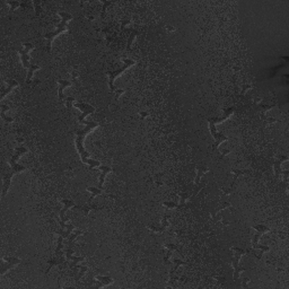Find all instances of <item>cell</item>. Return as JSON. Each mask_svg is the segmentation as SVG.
Returning <instances> with one entry per match:
<instances>
[{"instance_id":"cell-1","label":"cell","mask_w":289,"mask_h":289,"mask_svg":"<svg viewBox=\"0 0 289 289\" xmlns=\"http://www.w3.org/2000/svg\"><path fill=\"white\" fill-rule=\"evenodd\" d=\"M26 152H27V148L23 147V146H19V147L16 148L15 154H14V155L11 156V158H10L9 164L11 167H10V169L8 171V172L5 173V174L2 175V193H1L2 198H5V195L7 194V192L9 191L13 176H14L15 174L24 172V171L26 169L25 166H23V165H20V164H17V160H18L24 154H26Z\"/></svg>"},{"instance_id":"cell-2","label":"cell","mask_w":289,"mask_h":289,"mask_svg":"<svg viewBox=\"0 0 289 289\" xmlns=\"http://www.w3.org/2000/svg\"><path fill=\"white\" fill-rule=\"evenodd\" d=\"M97 127H98V123H97V122L91 121V123L89 124V126H87L86 128H84V129H81V130H79V131H77L76 148H77V150H78V152H79V155H80V158H81V160H82V163H85V164L88 165L91 168L100 167L101 164H100L98 160H95V159L89 158L91 154H89L88 152H86V149H85V147H84V139H85L87 133H89L91 130H94V129Z\"/></svg>"},{"instance_id":"cell-3","label":"cell","mask_w":289,"mask_h":289,"mask_svg":"<svg viewBox=\"0 0 289 289\" xmlns=\"http://www.w3.org/2000/svg\"><path fill=\"white\" fill-rule=\"evenodd\" d=\"M230 252L233 253V256H232V259H230V261H232V265H233V269H234L233 280L235 281V282H237V281L239 280V274H241V272L245 271V268H244V267H241L239 260H241V258H242L243 255H245V254L247 253V251H245V250H243V249H239V247H232V249H230Z\"/></svg>"},{"instance_id":"cell-4","label":"cell","mask_w":289,"mask_h":289,"mask_svg":"<svg viewBox=\"0 0 289 289\" xmlns=\"http://www.w3.org/2000/svg\"><path fill=\"white\" fill-rule=\"evenodd\" d=\"M123 62H124V66H122L119 70L115 71H108L107 72V76H108V87H110V91H115V86H114V81L117 79V77L122 75L126 70H128L130 67H132L133 65H136V62L131 59H123Z\"/></svg>"},{"instance_id":"cell-5","label":"cell","mask_w":289,"mask_h":289,"mask_svg":"<svg viewBox=\"0 0 289 289\" xmlns=\"http://www.w3.org/2000/svg\"><path fill=\"white\" fill-rule=\"evenodd\" d=\"M208 123H209V129H210V133H211V136H212L213 139H215V143H213V146H212V149H213V152H215V150L220 146V143L224 141H227L228 138L226 137V136H224L223 133H220L219 131H217V127H216V124L212 122L211 117L208 119Z\"/></svg>"},{"instance_id":"cell-6","label":"cell","mask_w":289,"mask_h":289,"mask_svg":"<svg viewBox=\"0 0 289 289\" xmlns=\"http://www.w3.org/2000/svg\"><path fill=\"white\" fill-rule=\"evenodd\" d=\"M20 262L22 261L18 258H15V256H5L4 259L0 261V265H1L0 276H4L8 270L11 269L15 265H17V264H19Z\"/></svg>"},{"instance_id":"cell-7","label":"cell","mask_w":289,"mask_h":289,"mask_svg":"<svg viewBox=\"0 0 289 289\" xmlns=\"http://www.w3.org/2000/svg\"><path fill=\"white\" fill-rule=\"evenodd\" d=\"M74 106L77 107V108H79L80 111H82L81 115H79V117H78V121L80 122V123H84V121H85V117H86L87 115H89V114H91V113H94V112H95V107L91 106V105H89V104H86V103L75 102V103H74Z\"/></svg>"},{"instance_id":"cell-8","label":"cell","mask_w":289,"mask_h":289,"mask_svg":"<svg viewBox=\"0 0 289 289\" xmlns=\"http://www.w3.org/2000/svg\"><path fill=\"white\" fill-rule=\"evenodd\" d=\"M68 30H69V26H67V27H59V26H58L56 30L46 33L45 35H44V37L48 40V45H46V51H48V52H50L51 51V46H52V42H53V40H54L59 34L63 33V32H67Z\"/></svg>"},{"instance_id":"cell-9","label":"cell","mask_w":289,"mask_h":289,"mask_svg":"<svg viewBox=\"0 0 289 289\" xmlns=\"http://www.w3.org/2000/svg\"><path fill=\"white\" fill-rule=\"evenodd\" d=\"M68 261H67L66 256H56V255H54V258L53 259L49 260L46 263H48V268H46L45 270V274H48L49 272H50V270L53 268V267H56V265H59L60 268H62V265L65 263H67Z\"/></svg>"},{"instance_id":"cell-10","label":"cell","mask_w":289,"mask_h":289,"mask_svg":"<svg viewBox=\"0 0 289 289\" xmlns=\"http://www.w3.org/2000/svg\"><path fill=\"white\" fill-rule=\"evenodd\" d=\"M18 53H19L20 60H22V63H23L24 68H26L28 70L30 67L33 66V63H30V56L28 54V52H26L23 48H20V49H18Z\"/></svg>"},{"instance_id":"cell-11","label":"cell","mask_w":289,"mask_h":289,"mask_svg":"<svg viewBox=\"0 0 289 289\" xmlns=\"http://www.w3.org/2000/svg\"><path fill=\"white\" fill-rule=\"evenodd\" d=\"M100 171H101V174H100V181H98V188L103 189V185H104V182H105V178L108 173L112 171V168L110 166H105V165H101L100 167H97Z\"/></svg>"},{"instance_id":"cell-12","label":"cell","mask_w":289,"mask_h":289,"mask_svg":"<svg viewBox=\"0 0 289 289\" xmlns=\"http://www.w3.org/2000/svg\"><path fill=\"white\" fill-rule=\"evenodd\" d=\"M210 215H211V217H212L213 223L221 221V224H223L224 226H228V225H230V223H229L228 220H226V219H225V217H224V215L221 212H219V211H215L213 209H211V210H210Z\"/></svg>"},{"instance_id":"cell-13","label":"cell","mask_w":289,"mask_h":289,"mask_svg":"<svg viewBox=\"0 0 289 289\" xmlns=\"http://www.w3.org/2000/svg\"><path fill=\"white\" fill-rule=\"evenodd\" d=\"M75 230V226L72 225V224H67V227L65 229L63 228H59L56 230V234H58V235H60V236H62L65 239H67L68 237H69V235H70L72 232Z\"/></svg>"},{"instance_id":"cell-14","label":"cell","mask_w":289,"mask_h":289,"mask_svg":"<svg viewBox=\"0 0 289 289\" xmlns=\"http://www.w3.org/2000/svg\"><path fill=\"white\" fill-rule=\"evenodd\" d=\"M208 172H209V167L203 166V165H199L198 167H197V175H195V178H194V184L195 185H199L201 183L202 176Z\"/></svg>"},{"instance_id":"cell-15","label":"cell","mask_w":289,"mask_h":289,"mask_svg":"<svg viewBox=\"0 0 289 289\" xmlns=\"http://www.w3.org/2000/svg\"><path fill=\"white\" fill-rule=\"evenodd\" d=\"M58 84H59L58 95H59V100H60V102H62V101H63V91H65V88L71 86V82H70V81H68V80L59 79V80H58Z\"/></svg>"},{"instance_id":"cell-16","label":"cell","mask_w":289,"mask_h":289,"mask_svg":"<svg viewBox=\"0 0 289 289\" xmlns=\"http://www.w3.org/2000/svg\"><path fill=\"white\" fill-rule=\"evenodd\" d=\"M173 269L171 270V272H169V277H173V276H176V271H178V269L181 267V265H186L188 264V262H185V261H183V260H180V259H174L173 260Z\"/></svg>"},{"instance_id":"cell-17","label":"cell","mask_w":289,"mask_h":289,"mask_svg":"<svg viewBox=\"0 0 289 289\" xmlns=\"http://www.w3.org/2000/svg\"><path fill=\"white\" fill-rule=\"evenodd\" d=\"M18 85H19V84H18V81L14 80V79H13V80L8 81V87L1 91V98H5L6 95H7L8 93H10V91H13L15 87H18Z\"/></svg>"},{"instance_id":"cell-18","label":"cell","mask_w":289,"mask_h":289,"mask_svg":"<svg viewBox=\"0 0 289 289\" xmlns=\"http://www.w3.org/2000/svg\"><path fill=\"white\" fill-rule=\"evenodd\" d=\"M282 160H280L279 158L278 159H276L273 162V169H274V176H276V180H278V178L281 176V164H282Z\"/></svg>"},{"instance_id":"cell-19","label":"cell","mask_w":289,"mask_h":289,"mask_svg":"<svg viewBox=\"0 0 289 289\" xmlns=\"http://www.w3.org/2000/svg\"><path fill=\"white\" fill-rule=\"evenodd\" d=\"M81 234H82V230H81V229L74 230V232H72V233L69 235V237L67 238V245H68V246H71V245H72V243H74V242L77 239V237H78L79 235H81Z\"/></svg>"},{"instance_id":"cell-20","label":"cell","mask_w":289,"mask_h":289,"mask_svg":"<svg viewBox=\"0 0 289 289\" xmlns=\"http://www.w3.org/2000/svg\"><path fill=\"white\" fill-rule=\"evenodd\" d=\"M40 68L41 67L39 66V65H33V66L30 67V69L27 70V76H26V82H27V84L32 82V78H33L34 72H35L36 70H40Z\"/></svg>"},{"instance_id":"cell-21","label":"cell","mask_w":289,"mask_h":289,"mask_svg":"<svg viewBox=\"0 0 289 289\" xmlns=\"http://www.w3.org/2000/svg\"><path fill=\"white\" fill-rule=\"evenodd\" d=\"M7 111H9V106L8 105H5V104H1V111H0L1 117L7 122H14V117H10L6 115V112Z\"/></svg>"},{"instance_id":"cell-22","label":"cell","mask_w":289,"mask_h":289,"mask_svg":"<svg viewBox=\"0 0 289 289\" xmlns=\"http://www.w3.org/2000/svg\"><path fill=\"white\" fill-rule=\"evenodd\" d=\"M190 199V194L188 192H182L180 193V204L178 208H183L186 206V201Z\"/></svg>"},{"instance_id":"cell-23","label":"cell","mask_w":289,"mask_h":289,"mask_svg":"<svg viewBox=\"0 0 289 289\" xmlns=\"http://www.w3.org/2000/svg\"><path fill=\"white\" fill-rule=\"evenodd\" d=\"M75 208H78V209H80L81 211L84 212V215L85 216H88V213L91 212V210H98V208H97L96 206H76Z\"/></svg>"},{"instance_id":"cell-24","label":"cell","mask_w":289,"mask_h":289,"mask_svg":"<svg viewBox=\"0 0 289 289\" xmlns=\"http://www.w3.org/2000/svg\"><path fill=\"white\" fill-rule=\"evenodd\" d=\"M96 279L102 281L105 286L113 284V279H112V277H110V276H101V274H98V276H96Z\"/></svg>"},{"instance_id":"cell-25","label":"cell","mask_w":289,"mask_h":289,"mask_svg":"<svg viewBox=\"0 0 289 289\" xmlns=\"http://www.w3.org/2000/svg\"><path fill=\"white\" fill-rule=\"evenodd\" d=\"M232 173L234 174V181H236L238 176H241V175H245V174H250L251 171H249V169H244V171L243 169H233Z\"/></svg>"},{"instance_id":"cell-26","label":"cell","mask_w":289,"mask_h":289,"mask_svg":"<svg viewBox=\"0 0 289 289\" xmlns=\"http://www.w3.org/2000/svg\"><path fill=\"white\" fill-rule=\"evenodd\" d=\"M138 35H139V32H138V30H132L131 34H130V36H129V39H128V49H131L132 43H133L134 39H136Z\"/></svg>"},{"instance_id":"cell-27","label":"cell","mask_w":289,"mask_h":289,"mask_svg":"<svg viewBox=\"0 0 289 289\" xmlns=\"http://www.w3.org/2000/svg\"><path fill=\"white\" fill-rule=\"evenodd\" d=\"M253 228L256 230V232H259V233H261L262 235L265 233H269L270 232V228L269 227H267V226H264V225H254Z\"/></svg>"},{"instance_id":"cell-28","label":"cell","mask_w":289,"mask_h":289,"mask_svg":"<svg viewBox=\"0 0 289 289\" xmlns=\"http://www.w3.org/2000/svg\"><path fill=\"white\" fill-rule=\"evenodd\" d=\"M252 246H253V250H260V251H262L263 253H265V252H269L270 251V247L268 246V245H264V244H252Z\"/></svg>"},{"instance_id":"cell-29","label":"cell","mask_w":289,"mask_h":289,"mask_svg":"<svg viewBox=\"0 0 289 289\" xmlns=\"http://www.w3.org/2000/svg\"><path fill=\"white\" fill-rule=\"evenodd\" d=\"M87 191L88 192L91 193V199L95 198L96 195H98V194H101L102 193V189H100L98 186H89V188H87Z\"/></svg>"},{"instance_id":"cell-30","label":"cell","mask_w":289,"mask_h":289,"mask_svg":"<svg viewBox=\"0 0 289 289\" xmlns=\"http://www.w3.org/2000/svg\"><path fill=\"white\" fill-rule=\"evenodd\" d=\"M87 271H88V268H87L86 265H81L79 272H78V273L75 276V280H76V281H79L81 277H84V276H85V273H86Z\"/></svg>"},{"instance_id":"cell-31","label":"cell","mask_w":289,"mask_h":289,"mask_svg":"<svg viewBox=\"0 0 289 289\" xmlns=\"http://www.w3.org/2000/svg\"><path fill=\"white\" fill-rule=\"evenodd\" d=\"M147 228L152 230V232H155V233H163L166 229L165 227H163V226H154V225H148Z\"/></svg>"},{"instance_id":"cell-32","label":"cell","mask_w":289,"mask_h":289,"mask_svg":"<svg viewBox=\"0 0 289 289\" xmlns=\"http://www.w3.org/2000/svg\"><path fill=\"white\" fill-rule=\"evenodd\" d=\"M41 5H42V2H41L40 0H35V1H33V6H34V9H35L36 16H39L41 14V10H42V8H41Z\"/></svg>"},{"instance_id":"cell-33","label":"cell","mask_w":289,"mask_h":289,"mask_svg":"<svg viewBox=\"0 0 289 289\" xmlns=\"http://www.w3.org/2000/svg\"><path fill=\"white\" fill-rule=\"evenodd\" d=\"M164 207H166L167 209H176L178 207V204L174 201H164L163 202Z\"/></svg>"},{"instance_id":"cell-34","label":"cell","mask_w":289,"mask_h":289,"mask_svg":"<svg viewBox=\"0 0 289 289\" xmlns=\"http://www.w3.org/2000/svg\"><path fill=\"white\" fill-rule=\"evenodd\" d=\"M58 14H59V16L61 17V19L68 20V22L72 19V15H70L69 13H66V11H59Z\"/></svg>"},{"instance_id":"cell-35","label":"cell","mask_w":289,"mask_h":289,"mask_svg":"<svg viewBox=\"0 0 289 289\" xmlns=\"http://www.w3.org/2000/svg\"><path fill=\"white\" fill-rule=\"evenodd\" d=\"M72 255H74V251H72V249H71V246H68V249H67L66 252H65V256H66V259L68 262L71 260Z\"/></svg>"},{"instance_id":"cell-36","label":"cell","mask_w":289,"mask_h":289,"mask_svg":"<svg viewBox=\"0 0 289 289\" xmlns=\"http://www.w3.org/2000/svg\"><path fill=\"white\" fill-rule=\"evenodd\" d=\"M172 254H173V251H172V250H168L167 249V252H166V254L164 255V262H165L166 264L169 263V260H171V256H172Z\"/></svg>"},{"instance_id":"cell-37","label":"cell","mask_w":289,"mask_h":289,"mask_svg":"<svg viewBox=\"0 0 289 289\" xmlns=\"http://www.w3.org/2000/svg\"><path fill=\"white\" fill-rule=\"evenodd\" d=\"M74 103H75V98L74 97H68L66 100V105L68 107V110H71L74 106Z\"/></svg>"},{"instance_id":"cell-38","label":"cell","mask_w":289,"mask_h":289,"mask_svg":"<svg viewBox=\"0 0 289 289\" xmlns=\"http://www.w3.org/2000/svg\"><path fill=\"white\" fill-rule=\"evenodd\" d=\"M7 4L10 7V9H16L17 7L22 6V4H20L19 1H7Z\"/></svg>"},{"instance_id":"cell-39","label":"cell","mask_w":289,"mask_h":289,"mask_svg":"<svg viewBox=\"0 0 289 289\" xmlns=\"http://www.w3.org/2000/svg\"><path fill=\"white\" fill-rule=\"evenodd\" d=\"M168 218H169V216H168V215H165V216L162 218V226H163V227H165V228H167L168 226H169Z\"/></svg>"},{"instance_id":"cell-40","label":"cell","mask_w":289,"mask_h":289,"mask_svg":"<svg viewBox=\"0 0 289 289\" xmlns=\"http://www.w3.org/2000/svg\"><path fill=\"white\" fill-rule=\"evenodd\" d=\"M224 115L226 117H229L234 113V107H228V108H224Z\"/></svg>"},{"instance_id":"cell-41","label":"cell","mask_w":289,"mask_h":289,"mask_svg":"<svg viewBox=\"0 0 289 289\" xmlns=\"http://www.w3.org/2000/svg\"><path fill=\"white\" fill-rule=\"evenodd\" d=\"M23 49H24L26 52H28V53H30V51L34 49V45H33L32 43H24V44H23Z\"/></svg>"},{"instance_id":"cell-42","label":"cell","mask_w":289,"mask_h":289,"mask_svg":"<svg viewBox=\"0 0 289 289\" xmlns=\"http://www.w3.org/2000/svg\"><path fill=\"white\" fill-rule=\"evenodd\" d=\"M232 193H233L232 189H223L221 190V198H225V197H227V195L232 194Z\"/></svg>"},{"instance_id":"cell-43","label":"cell","mask_w":289,"mask_h":289,"mask_svg":"<svg viewBox=\"0 0 289 289\" xmlns=\"http://www.w3.org/2000/svg\"><path fill=\"white\" fill-rule=\"evenodd\" d=\"M252 88H253V86H252V85H250V84H245V85H243V87H242V93H241V94H242V95H244L246 91H250V89H252Z\"/></svg>"},{"instance_id":"cell-44","label":"cell","mask_w":289,"mask_h":289,"mask_svg":"<svg viewBox=\"0 0 289 289\" xmlns=\"http://www.w3.org/2000/svg\"><path fill=\"white\" fill-rule=\"evenodd\" d=\"M259 107H260V108H262V112H265V111H269V110H271V108L273 107V105H265V104H259Z\"/></svg>"},{"instance_id":"cell-45","label":"cell","mask_w":289,"mask_h":289,"mask_svg":"<svg viewBox=\"0 0 289 289\" xmlns=\"http://www.w3.org/2000/svg\"><path fill=\"white\" fill-rule=\"evenodd\" d=\"M165 247H166V249H168V250H172L173 252L178 250V246H176L175 244H172V243H166V244H165Z\"/></svg>"},{"instance_id":"cell-46","label":"cell","mask_w":289,"mask_h":289,"mask_svg":"<svg viewBox=\"0 0 289 289\" xmlns=\"http://www.w3.org/2000/svg\"><path fill=\"white\" fill-rule=\"evenodd\" d=\"M281 175H282V178H284V183L285 184H287V183H288L289 172L288 171H282V172H281Z\"/></svg>"},{"instance_id":"cell-47","label":"cell","mask_w":289,"mask_h":289,"mask_svg":"<svg viewBox=\"0 0 289 289\" xmlns=\"http://www.w3.org/2000/svg\"><path fill=\"white\" fill-rule=\"evenodd\" d=\"M78 77H79V75H78L77 71H72V72H71V78H72V81H74L75 84L78 82Z\"/></svg>"},{"instance_id":"cell-48","label":"cell","mask_w":289,"mask_h":289,"mask_svg":"<svg viewBox=\"0 0 289 289\" xmlns=\"http://www.w3.org/2000/svg\"><path fill=\"white\" fill-rule=\"evenodd\" d=\"M124 93H126V91H124V89H117H117H115V91H114V94H115V100H117V98L121 96L122 94H124Z\"/></svg>"},{"instance_id":"cell-49","label":"cell","mask_w":289,"mask_h":289,"mask_svg":"<svg viewBox=\"0 0 289 289\" xmlns=\"http://www.w3.org/2000/svg\"><path fill=\"white\" fill-rule=\"evenodd\" d=\"M265 121L268 122L269 124H272V123H276V122L278 121L277 119H274V117H265Z\"/></svg>"},{"instance_id":"cell-50","label":"cell","mask_w":289,"mask_h":289,"mask_svg":"<svg viewBox=\"0 0 289 289\" xmlns=\"http://www.w3.org/2000/svg\"><path fill=\"white\" fill-rule=\"evenodd\" d=\"M250 281H251V280H250L249 278H245V279H243V281H242V287H244V288H245V287H247V284H249Z\"/></svg>"},{"instance_id":"cell-51","label":"cell","mask_w":289,"mask_h":289,"mask_svg":"<svg viewBox=\"0 0 289 289\" xmlns=\"http://www.w3.org/2000/svg\"><path fill=\"white\" fill-rule=\"evenodd\" d=\"M129 24H130V20H129V19H127V20H126V19H124V20H122V27H123V28H124L126 26L129 25Z\"/></svg>"},{"instance_id":"cell-52","label":"cell","mask_w":289,"mask_h":289,"mask_svg":"<svg viewBox=\"0 0 289 289\" xmlns=\"http://www.w3.org/2000/svg\"><path fill=\"white\" fill-rule=\"evenodd\" d=\"M220 152L223 154L224 156H225V155H228L229 152H230V149H228V148H227V149H221V150H220Z\"/></svg>"},{"instance_id":"cell-53","label":"cell","mask_w":289,"mask_h":289,"mask_svg":"<svg viewBox=\"0 0 289 289\" xmlns=\"http://www.w3.org/2000/svg\"><path fill=\"white\" fill-rule=\"evenodd\" d=\"M166 30H167V32L171 33V32H174V30H175V27H174V26H171V25H167L166 26Z\"/></svg>"},{"instance_id":"cell-54","label":"cell","mask_w":289,"mask_h":289,"mask_svg":"<svg viewBox=\"0 0 289 289\" xmlns=\"http://www.w3.org/2000/svg\"><path fill=\"white\" fill-rule=\"evenodd\" d=\"M140 117L143 119V117H148V113H147V112H140Z\"/></svg>"},{"instance_id":"cell-55","label":"cell","mask_w":289,"mask_h":289,"mask_svg":"<svg viewBox=\"0 0 289 289\" xmlns=\"http://www.w3.org/2000/svg\"><path fill=\"white\" fill-rule=\"evenodd\" d=\"M261 101H262V100H261L260 97H256V98H255V103H256V104H259V103H260V102H261Z\"/></svg>"},{"instance_id":"cell-56","label":"cell","mask_w":289,"mask_h":289,"mask_svg":"<svg viewBox=\"0 0 289 289\" xmlns=\"http://www.w3.org/2000/svg\"><path fill=\"white\" fill-rule=\"evenodd\" d=\"M234 70H235V71H239V70H241V67H237V66L234 67Z\"/></svg>"},{"instance_id":"cell-57","label":"cell","mask_w":289,"mask_h":289,"mask_svg":"<svg viewBox=\"0 0 289 289\" xmlns=\"http://www.w3.org/2000/svg\"><path fill=\"white\" fill-rule=\"evenodd\" d=\"M155 183H156L157 185H163V182H159V181H156Z\"/></svg>"}]
</instances>
